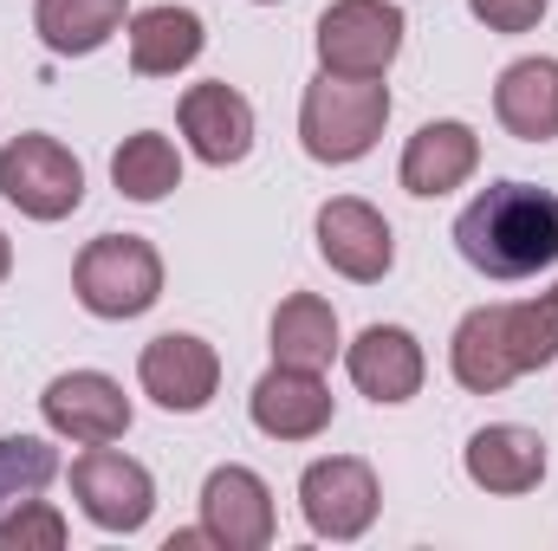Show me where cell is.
<instances>
[{"label":"cell","mask_w":558,"mask_h":551,"mask_svg":"<svg viewBox=\"0 0 558 551\" xmlns=\"http://www.w3.org/2000/svg\"><path fill=\"white\" fill-rule=\"evenodd\" d=\"M111 182H118V195L124 201H169L175 188H182V149L162 137V131H137V137L118 143V156H111Z\"/></svg>","instance_id":"obj_22"},{"label":"cell","mask_w":558,"mask_h":551,"mask_svg":"<svg viewBox=\"0 0 558 551\" xmlns=\"http://www.w3.org/2000/svg\"><path fill=\"white\" fill-rule=\"evenodd\" d=\"M72 500L98 532H143L149 513H156V480H149L143 461L118 454L105 441V448H85L72 461Z\"/></svg>","instance_id":"obj_7"},{"label":"cell","mask_w":558,"mask_h":551,"mask_svg":"<svg viewBox=\"0 0 558 551\" xmlns=\"http://www.w3.org/2000/svg\"><path fill=\"white\" fill-rule=\"evenodd\" d=\"M137 383L156 409L202 415L215 403V390H221V351L208 338H195V331H162V338L143 344Z\"/></svg>","instance_id":"obj_8"},{"label":"cell","mask_w":558,"mask_h":551,"mask_svg":"<svg viewBox=\"0 0 558 551\" xmlns=\"http://www.w3.org/2000/svg\"><path fill=\"white\" fill-rule=\"evenodd\" d=\"M403 7L397 0H331L312 26L318 72L338 78H384L403 52Z\"/></svg>","instance_id":"obj_5"},{"label":"cell","mask_w":558,"mask_h":551,"mask_svg":"<svg viewBox=\"0 0 558 551\" xmlns=\"http://www.w3.org/2000/svg\"><path fill=\"white\" fill-rule=\"evenodd\" d=\"M299 513L318 539L331 546H351L377 526L384 513V487H377V467L357 461V454H325L299 474Z\"/></svg>","instance_id":"obj_6"},{"label":"cell","mask_w":558,"mask_h":551,"mask_svg":"<svg viewBox=\"0 0 558 551\" xmlns=\"http://www.w3.org/2000/svg\"><path fill=\"white\" fill-rule=\"evenodd\" d=\"M344 370H351L357 396L397 409V403H410V396L422 390L428 357H422V344H416L410 325H364V331L344 344Z\"/></svg>","instance_id":"obj_13"},{"label":"cell","mask_w":558,"mask_h":551,"mask_svg":"<svg viewBox=\"0 0 558 551\" xmlns=\"http://www.w3.org/2000/svg\"><path fill=\"white\" fill-rule=\"evenodd\" d=\"M494 118L520 143L558 137V59H513L494 78Z\"/></svg>","instance_id":"obj_18"},{"label":"cell","mask_w":558,"mask_h":551,"mask_svg":"<svg viewBox=\"0 0 558 551\" xmlns=\"http://www.w3.org/2000/svg\"><path fill=\"white\" fill-rule=\"evenodd\" d=\"M553 0H468V13L487 26V33H533L546 20Z\"/></svg>","instance_id":"obj_25"},{"label":"cell","mask_w":558,"mask_h":551,"mask_svg":"<svg viewBox=\"0 0 558 551\" xmlns=\"http://www.w3.org/2000/svg\"><path fill=\"white\" fill-rule=\"evenodd\" d=\"M318 260L338 279H351V285H377L397 267V234H390V221L371 201L331 195L318 208Z\"/></svg>","instance_id":"obj_10"},{"label":"cell","mask_w":558,"mask_h":551,"mask_svg":"<svg viewBox=\"0 0 558 551\" xmlns=\"http://www.w3.org/2000/svg\"><path fill=\"white\" fill-rule=\"evenodd\" d=\"M202 526H208V539L221 551H267L279 532L274 487L254 467H241V461L215 467L202 480Z\"/></svg>","instance_id":"obj_11"},{"label":"cell","mask_w":558,"mask_h":551,"mask_svg":"<svg viewBox=\"0 0 558 551\" xmlns=\"http://www.w3.org/2000/svg\"><path fill=\"white\" fill-rule=\"evenodd\" d=\"M487 318H494V338H500V357L513 377H533L558 357V285L513 298V305H487Z\"/></svg>","instance_id":"obj_20"},{"label":"cell","mask_w":558,"mask_h":551,"mask_svg":"<svg viewBox=\"0 0 558 551\" xmlns=\"http://www.w3.org/2000/svg\"><path fill=\"white\" fill-rule=\"evenodd\" d=\"M39 415L72 448H105V441L131 434V396L105 370H65V377H52L46 396H39Z\"/></svg>","instance_id":"obj_9"},{"label":"cell","mask_w":558,"mask_h":551,"mask_svg":"<svg viewBox=\"0 0 558 551\" xmlns=\"http://www.w3.org/2000/svg\"><path fill=\"white\" fill-rule=\"evenodd\" d=\"M461 467L481 493H500V500H520L546 480V441L520 421H487L468 434L461 448Z\"/></svg>","instance_id":"obj_15"},{"label":"cell","mask_w":558,"mask_h":551,"mask_svg":"<svg viewBox=\"0 0 558 551\" xmlns=\"http://www.w3.org/2000/svg\"><path fill=\"white\" fill-rule=\"evenodd\" d=\"M124 20H131V0H39L33 7V33L59 59H92Z\"/></svg>","instance_id":"obj_21"},{"label":"cell","mask_w":558,"mask_h":551,"mask_svg":"<svg viewBox=\"0 0 558 551\" xmlns=\"http://www.w3.org/2000/svg\"><path fill=\"white\" fill-rule=\"evenodd\" d=\"M7 273H13V241L0 234V285H7Z\"/></svg>","instance_id":"obj_27"},{"label":"cell","mask_w":558,"mask_h":551,"mask_svg":"<svg viewBox=\"0 0 558 551\" xmlns=\"http://www.w3.org/2000/svg\"><path fill=\"white\" fill-rule=\"evenodd\" d=\"M59 480V448L46 434H7L0 441V519L26 500H39Z\"/></svg>","instance_id":"obj_23"},{"label":"cell","mask_w":558,"mask_h":551,"mask_svg":"<svg viewBox=\"0 0 558 551\" xmlns=\"http://www.w3.org/2000/svg\"><path fill=\"white\" fill-rule=\"evenodd\" d=\"M247 415L267 441H318L331 428V383L325 370H292V364H274L254 396H247Z\"/></svg>","instance_id":"obj_14"},{"label":"cell","mask_w":558,"mask_h":551,"mask_svg":"<svg viewBox=\"0 0 558 551\" xmlns=\"http://www.w3.org/2000/svg\"><path fill=\"white\" fill-rule=\"evenodd\" d=\"M72 292L92 318H111V325L143 318L162 298V254L143 234H98L72 260Z\"/></svg>","instance_id":"obj_3"},{"label":"cell","mask_w":558,"mask_h":551,"mask_svg":"<svg viewBox=\"0 0 558 551\" xmlns=\"http://www.w3.org/2000/svg\"><path fill=\"white\" fill-rule=\"evenodd\" d=\"M390 124V85L384 78H338V72H318L299 98V143L312 162L325 169H344V162H364L377 137Z\"/></svg>","instance_id":"obj_2"},{"label":"cell","mask_w":558,"mask_h":551,"mask_svg":"<svg viewBox=\"0 0 558 551\" xmlns=\"http://www.w3.org/2000/svg\"><path fill=\"white\" fill-rule=\"evenodd\" d=\"M124 39H131V72L137 78H175V72H189L202 59L208 26H202L195 7L162 0V7H143V13L124 20Z\"/></svg>","instance_id":"obj_17"},{"label":"cell","mask_w":558,"mask_h":551,"mask_svg":"<svg viewBox=\"0 0 558 551\" xmlns=\"http://www.w3.org/2000/svg\"><path fill=\"white\" fill-rule=\"evenodd\" d=\"M267 338H274V364H292V370H331V357L344 351L338 311H331V298H318V292L279 298Z\"/></svg>","instance_id":"obj_19"},{"label":"cell","mask_w":558,"mask_h":551,"mask_svg":"<svg viewBox=\"0 0 558 551\" xmlns=\"http://www.w3.org/2000/svg\"><path fill=\"white\" fill-rule=\"evenodd\" d=\"M65 546V513L52 500H26L0 519V551H59Z\"/></svg>","instance_id":"obj_24"},{"label":"cell","mask_w":558,"mask_h":551,"mask_svg":"<svg viewBox=\"0 0 558 551\" xmlns=\"http://www.w3.org/2000/svg\"><path fill=\"white\" fill-rule=\"evenodd\" d=\"M260 7H274V0H260Z\"/></svg>","instance_id":"obj_28"},{"label":"cell","mask_w":558,"mask_h":551,"mask_svg":"<svg viewBox=\"0 0 558 551\" xmlns=\"http://www.w3.org/2000/svg\"><path fill=\"white\" fill-rule=\"evenodd\" d=\"M474 169H481V137H474L461 118H435V124H422L416 137L403 143V162H397V175H403V188H410L416 201L454 195Z\"/></svg>","instance_id":"obj_16"},{"label":"cell","mask_w":558,"mask_h":551,"mask_svg":"<svg viewBox=\"0 0 558 551\" xmlns=\"http://www.w3.org/2000/svg\"><path fill=\"white\" fill-rule=\"evenodd\" d=\"M454 254L487 279H533L558 267V195L539 182H487L454 215Z\"/></svg>","instance_id":"obj_1"},{"label":"cell","mask_w":558,"mask_h":551,"mask_svg":"<svg viewBox=\"0 0 558 551\" xmlns=\"http://www.w3.org/2000/svg\"><path fill=\"white\" fill-rule=\"evenodd\" d=\"M195 546H215V539H208V526H189V532H175V539H169V551H195Z\"/></svg>","instance_id":"obj_26"},{"label":"cell","mask_w":558,"mask_h":551,"mask_svg":"<svg viewBox=\"0 0 558 551\" xmlns=\"http://www.w3.org/2000/svg\"><path fill=\"white\" fill-rule=\"evenodd\" d=\"M0 195L26 221H65L85 208V162L46 131H20L0 143Z\"/></svg>","instance_id":"obj_4"},{"label":"cell","mask_w":558,"mask_h":551,"mask_svg":"<svg viewBox=\"0 0 558 551\" xmlns=\"http://www.w3.org/2000/svg\"><path fill=\"white\" fill-rule=\"evenodd\" d=\"M175 124H182L189 149H195L208 169H234V162H247V149H254V105H247L228 78L189 85L182 105H175Z\"/></svg>","instance_id":"obj_12"}]
</instances>
